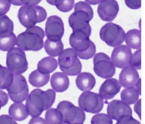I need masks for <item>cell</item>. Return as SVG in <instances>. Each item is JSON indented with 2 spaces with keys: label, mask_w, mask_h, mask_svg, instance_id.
Here are the masks:
<instances>
[{
  "label": "cell",
  "mask_w": 145,
  "mask_h": 124,
  "mask_svg": "<svg viewBox=\"0 0 145 124\" xmlns=\"http://www.w3.org/2000/svg\"><path fill=\"white\" fill-rule=\"evenodd\" d=\"M56 94L53 89L43 91L39 89L33 90L28 95L25 102V107L28 115L33 117L40 116L43 111L50 109L55 100Z\"/></svg>",
  "instance_id": "1"
},
{
  "label": "cell",
  "mask_w": 145,
  "mask_h": 124,
  "mask_svg": "<svg viewBox=\"0 0 145 124\" xmlns=\"http://www.w3.org/2000/svg\"><path fill=\"white\" fill-rule=\"evenodd\" d=\"M45 32L40 27L28 28L16 37V44L18 48L24 51H39L43 48Z\"/></svg>",
  "instance_id": "2"
},
{
  "label": "cell",
  "mask_w": 145,
  "mask_h": 124,
  "mask_svg": "<svg viewBox=\"0 0 145 124\" xmlns=\"http://www.w3.org/2000/svg\"><path fill=\"white\" fill-rule=\"evenodd\" d=\"M89 37L90 35L82 31H73L69 37V44L81 59H90L95 55L96 45Z\"/></svg>",
  "instance_id": "3"
},
{
  "label": "cell",
  "mask_w": 145,
  "mask_h": 124,
  "mask_svg": "<svg viewBox=\"0 0 145 124\" xmlns=\"http://www.w3.org/2000/svg\"><path fill=\"white\" fill-rule=\"evenodd\" d=\"M18 18L23 26L28 28L41 23L47 18L45 9L38 5L22 6L18 12Z\"/></svg>",
  "instance_id": "4"
},
{
  "label": "cell",
  "mask_w": 145,
  "mask_h": 124,
  "mask_svg": "<svg viewBox=\"0 0 145 124\" xmlns=\"http://www.w3.org/2000/svg\"><path fill=\"white\" fill-rule=\"evenodd\" d=\"M58 63L61 70L67 75L75 76L81 73L82 63L72 48H67L61 52L58 57Z\"/></svg>",
  "instance_id": "5"
},
{
  "label": "cell",
  "mask_w": 145,
  "mask_h": 124,
  "mask_svg": "<svg viewBox=\"0 0 145 124\" xmlns=\"http://www.w3.org/2000/svg\"><path fill=\"white\" fill-rule=\"evenodd\" d=\"M100 38L110 47H117L125 41V32L120 26L107 23L100 30Z\"/></svg>",
  "instance_id": "6"
},
{
  "label": "cell",
  "mask_w": 145,
  "mask_h": 124,
  "mask_svg": "<svg viewBox=\"0 0 145 124\" xmlns=\"http://www.w3.org/2000/svg\"><path fill=\"white\" fill-rule=\"evenodd\" d=\"M7 68L13 74L21 75L28 70V63L25 52L18 48H13L7 55Z\"/></svg>",
  "instance_id": "7"
},
{
  "label": "cell",
  "mask_w": 145,
  "mask_h": 124,
  "mask_svg": "<svg viewBox=\"0 0 145 124\" xmlns=\"http://www.w3.org/2000/svg\"><path fill=\"white\" fill-rule=\"evenodd\" d=\"M8 96L15 103H22L28 95L29 88L26 79L22 75L14 74L13 80L7 89Z\"/></svg>",
  "instance_id": "8"
},
{
  "label": "cell",
  "mask_w": 145,
  "mask_h": 124,
  "mask_svg": "<svg viewBox=\"0 0 145 124\" xmlns=\"http://www.w3.org/2000/svg\"><path fill=\"white\" fill-rule=\"evenodd\" d=\"M79 106L84 112L90 114H99L103 109V99L99 94L86 91L79 98Z\"/></svg>",
  "instance_id": "9"
},
{
  "label": "cell",
  "mask_w": 145,
  "mask_h": 124,
  "mask_svg": "<svg viewBox=\"0 0 145 124\" xmlns=\"http://www.w3.org/2000/svg\"><path fill=\"white\" fill-rule=\"evenodd\" d=\"M93 70L100 77L109 79L114 76L116 67L108 55L103 52H99L93 58Z\"/></svg>",
  "instance_id": "10"
},
{
  "label": "cell",
  "mask_w": 145,
  "mask_h": 124,
  "mask_svg": "<svg viewBox=\"0 0 145 124\" xmlns=\"http://www.w3.org/2000/svg\"><path fill=\"white\" fill-rule=\"evenodd\" d=\"M89 14L80 10H74L69 17V24L72 31H82L89 35L91 34V27L89 24V21L92 20Z\"/></svg>",
  "instance_id": "11"
},
{
  "label": "cell",
  "mask_w": 145,
  "mask_h": 124,
  "mask_svg": "<svg viewBox=\"0 0 145 124\" xmlns=\"http://www.w3.org/2000/svg\"><path fill=\"white\" fill-rule=\"evenodd\" d=\"M65 26L62 18L58 16H50L45 24V32L48 39L59 41L63 37Z\"/></svg>",
  "instance_id": "12"
},
{
  "label": "cell",
  "mask_w": 145,
  "mask_h": 124,
  "mask_svg": "<svg viewBox=\"0 0 145 124\" xmlns=\"http://www.w3.org/2000/svg\"><path fill=\"white\" fill-rule=\"evenodd\" d=\"M119 9L116 0H101L98 7V14L103 21L111 22L117 16Z\"/></svg>",
  "instance_id": "13"
},
{
  "label": "cell",
  "mask_w": 145,
  "mask_h": 124,
  "mask_svg": "<svg viewBox=\"0 0 145 124\" xmlns=\"http://www.w3.org/2000/svg\"><path fill=\"white\" fill-rule=\"evenodd\" d=\"M132 51L127 45H120L117 47H115L112 52L111 61L115 67L118 68H123L130 65L131 60Z\"/></svg>",
  "instance_id": "14"
},
{
  "label": "cell",
  "mask_w": 145,
  "mask_h": 124,
  "mask_svg": "<svg viewBox=\"0 0 145 124\" xmlns=\"http://www.w3.org/2000/svg\"><path fill=\"white\" fill-rule=\"evenodd\" d=\"M108 115L114 120H119L124 116L133 115L130 105L120 100H113L108 104L107 107Z\"/></svg>",
  "instance_id": "15"
},
{
  "label": "cell",
  "mask_w": 145,
  "mask_h": 124,
  "mask_svg": "<svg viewBox=\"0 0 145 124\" xmlns=\"http://www.w3.org/2000/svg\"><path fill=\"white\" fill-rule=\"evenodd\" d=\"M121 85L118 80L114 78L107 79L101 86L99 89V95L105 100L113 99L120 91Z\"/></svg>",
  "instance_id": "16"
},
{
  "label": "cell",
  "mask_w": 145,
  "mask_h": 124,
  "mask_svg": "<svg viewBox=\"0 0 145 124\" xmlns=\"http://www.w3.org/2000/svg\"><path fill=\"white\" fill-rule=\"evenodd\" d=\"M139 79L140 76L137 70L128 65L122 70L119 77V82L124 87H130L135 86Z\"/></svg>",
  "instance_id": "17"
},
{
  "label": "cell",
  "mask_w": 145,
  "mask_h": 124,
  "mask_svg": "<svg viewBox=\"0 0 145 124\" xmlns=\"http://www.w3.org/2000/svg\"><path fill=\"white\" fill-rule=\"evenodd\" d=\"M57 109L62 114L64 122L73 123L76 116V106L72 102L62 101L58 104Z\"/></svg>",
  "instance_id": "18"
},
{
  "label": "cell",
  "mask_w": 145,
  "mask_h": 124,
  "mask_svg": "<svg viewBox=\"0 0 145 124\" xmlns=\"http://www.w3.org/2000/svg\"><path fill=\"white\" fill-rule=\"evenodd\" d=\"M51 87L55 92H63L68 89L69 80L67 75L63 72H55L50 79Z\"/></svg>",
  "instance_id": "19"
},
{
  "label": "cell",
  "mask_w": 145,
  "mask_h": 124,
  "mask_svg": "<svg viewBox=\"0 0 145 124\" xmlns=\"http://www.w3.org/2000/svg\"><path fill=\"white\" fill-rule=\"evenodd\" d=\"M76 85L81 91H91L96 85V79L89 72L79 73L76 79Z\"/></svg>",
  "instance_id": "20"
},
{
  "label": "cell",
  "mask_w": 145,
  "mask_h": 124,
  "mask_svg": "<svg viewBox=\"0 0 145 124\" xmlns=\"http://www.w3.org/2000/svg\"><path fill=\"white\" fill-rule=\"evenodd\" d=\"M8 114L14 121H24L28 116V111L22 103H14L8 109Z\"/></svg>",
  "instance_id": "21"
},
{
  "label": "cell",
  "mask_w": 145,
  "mask_h": 124,
  "mask_svg": "<svg viewBox=\"0 0 145 124\" xmlns=\"http://www.w3.org/2000/svg\"><path fill=\"white\" fill-rule=\"evenodd\" d=\"M127 46L133 49H140L141 47V31L137 29L130 30L125 36Z\"/></svg>",
  "instance_id": "22"
},
{
  "label": "cell",
  "mask_w": 145,
  "mask_h": 124,
  "mask_svg": "<svg viewBox=\"0 0 145 124\" xmlns=\"http://www.w3.org/2000/svg\"><path fill=\"white\" fill-rule=\"evenodd\" d=\"M58 65L57 61L52 57H46L42 58L38 63V70L44 74H50L57 69Z\"/></svg>",
  "instance_id": "23"
},
{
  "label": "cell",
  "mask_w": 145,
  "mask_h": 124,
  "mask_svg": "<svg viewBox=\"0 0 145 124\" xmlns=\"http://www.w3.org/2000/svg\"><path fill=\"white\" fill-rule=\"evenodd\" d=\"M44 48L50 56L54 58L59 56L61 52L64 51V45L61 40L52 41L47 39L44 43Z\"/></svg>",
  "instance_id": "24"
},
{
  "label": "cell",
  "mask_w": 145,
  "mask_h": 124,
  "mask_svg": "<svg viewBox=\"0 0 145 124\" xmlns=\"http://www.w3.org/2000/svg\"><path fill=\"white\" fill-rule=\"evenodd\" d=\"M50 79V74H44L39 72L38 70L31 72L28 77L30 84L35 87H41L48 83Z\"/></svg>",
  "instance_id": "25"
},
{
  "label": "cell",
  "mask_w": 145,
  "mask_h": 124,
  "mask_svg": "<svg viewBox=\"0 0 145 124\" xmlns=\"http://www.w3.org/2000/svg\"><path fill=\"white\" fill-rule=\"evenodd\" d=\"M16 44V36L13 32H7L0 34V51H10Z\"/></svg>",
  "instance_id": "26"
},
{
  "label": "cell",
  "mask_w": 145,
  "mask_h": 124,
  "mask_svg": "<svg viewBox=\"0 0 145 124\" xmlns=\"http://www.w3.org/2000/svg\"><path fill=\"white\" fill-rule=\"evenodd\" d=\"M121 99L128 105L134 104L139 99L140 94L135 87H127L121 92Z\"/></svg>",
  "instance_id": "27"
},
{
  "label": "cell",
  "mask_w": 145,
  "mask_h": 124,
  "mask_svg": "<svg viewBox=\"0 0 145 124\" xmlns=\"http://www.w3.org/2000/svg\"><path fill=\"white\" fill-rule=\"evenodd\" d=\"M14 74L6 67L0 65V90L7 89L13 80Z\"/></svg>",
  "instance_id": "28"
},
{
  "label": "cell",
  "mask_w": 145,
  "mask_h": 124,
  "mask_svg": "<svg viewBox=\"0 0 145 124\" xmlns=\"http://www.w3.org/2000/svg\"><path fill=\"white\" fill-rule=\"evenodd\" d=\"M45 118L48 124H61L63 122L62 114L57 109H48Z\"/></svg>",
  "instance_id": "29"
},
{
  "label": "cell",
  "mask_w": 145,
  "mask_h": 124,
  "mask_svg": "<svg viewBox=\"0 0 145 124\" xmlns=\"http://www.w3.org/2000/svg\"><path fill=\"white\" fill-rule=\"evenodd\" d=\"M14 31V23L6 15L0 16V34Z\"/></svg>",
  "instance_id": "30"
},
{
  "label": "cell",
  "mask_w": 145,
  "mask_h": 124,
  "mask_svg": "<svg viewBox=\"0 0 145 124\" xmlns=\"http://www.w3.org/2000/svg\"><path fill=\"white\" fill-rule=\"evenodd\" d=\"M55 6L62 12H69L74 6V0H55Z\"/></svg>",
  "instance_id": "31"
},
{
  "label": "cell",
  "mask_w": 145,
  "mask_h": 124,
  "mask_svg": "<svg viewBox=\"0 0 145 124\" xmlns=\"http://www.w3.org/2000/svg\"><path fill=\"white\" fill-rule=\"evenodd\" d=\"M91 124H113V119L108 114H97L92 117Z\"/></svg>",
  "instance_id": "32"
},
{
  "label": "cell",
  "mask_w": 145,
  "mask_h": 124,
  "mask_svg": "<svg viewBox=\"0 0 145 124\" xmlns=\"http://www.w3.org/2000/svg\"><path fill=\"white\" fill-rule=\"evenodd\" d=\"M74 10H80V11H84V12L89 14V15L91 17H92V18L93 17V9L91 8L90 4L86 3V1H78V2L74 5Z\"/></svg>",
  "instance_id": "33"
},
{
  "label": "cell",
  "mask_w": 145,
  "mask_h": 124,
  "mask_svg": "<svg viewBox=\"0 0 145 124\" xmlns=\"http://www.w3.org/2000/svg\"><path fill=\"white\" fill-rule=\"evenodd\" d=\"M130 65L136 70L141 69V50L138 49L132 55Z\"/></svg>",
  "instance_id": "34"
},
{
  "label": "cell",
  "mask_w": 145,
  "mask_h": 124,
  "mask_svg": "<svg viewBox=\"0 0 145 124\" xmlns=\"http://www.w3.org/2000/svg\"><path fill=\"white\" fill-rule=\"evenodd\" d=\"M116 124H141L139 121L136 120L132 116H124L118 120Z\"/></svg>",
  "instance_id": "35"
},
{
  "label": "cell",
  "mask_w": 145,
  "mask_h": 124,
  "mask_svg": "<svg viewBox=\"0 0 145 124\" xmlns=\"http://www.w3.org/2000/svg\"><path fill=\"white\" fill-rule=\"evenodd\" d=\"M86 119L84 112L79 107H76V116L72 123H84Z\"/></svg>",
  "instance_id": "36"
},
{
  "label": "cell",
  "mask_w": 145,
  "mask_h": 124,
  "mask_svg": "<svg viewBox=\"0 0 145 124\" xmlns=\"http://www.w3.org/2000/svg\"><path fill=\"white\" fill-rule=\"evenodd\" d=\"M11 3L8 0H0V16L5 15L10 9Z\"/></svg>",
  "instance_id": "37"
},
{
  "label": "cell",
  "mask_w": 145,
  "mask_h": 124,
  "mask_svg": "<svg viewBox=\"0 0 145 124\" xmlns=\"http://www.w3.org/2000/svg\"><path fill=\"white\" fill-rule=\"evenodd\" d=\"M126 6L131 9H139L141 7V0H125Z\"/></svg>",
  "instance_id": "38"
},
{
  "label": "cell",
  "mask_w": 145,
  "mask_h": 124,
  "mask_svg": "<svg viewBox=\"0 0 145 124\" xmlns=\"http://www.w3.org/2000/svg\"><path fill=\"white\" fill-rule=\"evenodd\" d=\"M0 124H18L9 115L0 116Z\"/></svg>",
  "instance_id": "39"
},
{
  "label": "cell",
  "mask_w": 145,
  "mask_h": 124,
  "mask_svg": "<svg viewBox=\"0 0 145 124\" xmlns=\"http://www.w3.org/2000/svg\"><path fill=\"white\" fill-rule=\"evenodd\" d=\"M8 101V96L4 91L0 90V109L2 106L7 105Z\"/></svg>",
  "instance_id": "40"
},
{
  "label": "cell",
  "mask_w": 145,
  "mask_h": 124,
  "mask_svg": "<svg viewBox=\"0 0 145 124\" xmlns=\"http://www.w3.org/2000/svg\"><path fill=\"white\" fill-rule=\"evenodd\" d=\"M28 124H48L45 119L41 117H33L30 120Z\"/></svg>",
  "instance_id": "41"
},
{
  "label": "cell",
  "mask_w": 145,
  "mask_h": 124,
  "mask_svg": "<svg viewBox=\"0 0 145 124\" xmlns=\"http://www.w3.org/2000/svg\"><path fill=\"white\" fill-rule=\"evenodd\" d=\"M23 6H34L38 5L41 0H21Z\"/></svg>",
  "instance_id": "42"
},
{
  "label": "cell",
  "mask_w": 145,
  "mask_h": 124,
  "mask_svg": "<svg viewBox=\"0 0 145 124\" xmlns=\"http://www.w3.org/2000/svg\"><path fill=\"white\" fill-rule=\"evenodd\" d=\"M135 105L134 110L135 112H136L138 116L140 117V119H141V104H142V99H140V100H137V102H135Z\"/></svg>",
  "instance_id": "43"
},
{
  "label": "cell",
  "mask_w": 145,
  "mask_h": 124,
  "mask_svg": "<svg viewBox=\"0 0 145 124\" xmlns=\"http://www.w3.org/2000/svg\"><path fill=\"white\" fill-rule=\"evenodd\" d=\"M135 89H137V92L139 93V94H141V79H139L138 81H137V82L136 83L135 86Z\"/></svg>",
  "instance_id": "44"
},
{
  "label": "cell",
  "mask_w": 145,
  "mask_h": 124,
  "mask_svg": "<svg viewBox=\"0 0 145 124\" xmlns=\"http://www.w3.org/2000/svg\"><path fill=\"white\" fill-rule=\"evenodd\" d=\"M86 3L91 5H96V4H99L101 0H85Z\"/></svg>",
  "instance_id": "45"
},
{
  "label": "cell",
  "mask_w": 145,
  "mask_h": 124,
  "mask_svg": "<svg viewBox=\"0 0 145 124\" xmlns=\"http://www.w3.org/2000/svg\"><path fill=\"white\" fill-rule=\"evenodd\" d=\"M10 1L11 4H12L13 5L15 6H23L22 3H21V0H8Z\"/></svg>",
  "instance_id": "46"
},
{
  "label": "cell",
  "mask_w": 145,
  "mask_h": 124,
  "mask_svg": "<svg viewBox=\"0 0 145 124\" xmlns=\"http://www.w3.org/2000/svg\"><path fill=\"white\" fill-rule=\"evenodd\" d=\"M47 2L48 3V4H51V5H53L55 6V0H46Z\"/></svg>",
  "instance_id": "47"
},
{
  "label": "cell",
  "mask_w": 145,
  "mask_h": 124,
  "mask_svg": "<svg viewBox=\"0 0 145 124\" xmlns=\"http://www.w3.org/2000/svg\"><path fill=\"white\" fill-rule=\"evenodd\" d=\"M61 124H74V123H68V122H64V121H63Z\"/></svg>",
  "instance_id": "48"
},
{
  "label": "cell",
  "mask_w": 145,
  "mask_h": 124,
  "mask_svg": "<svg viewBox=\"0 0 145 124\" xmlns=\"http://www.w3.org/2000/svg\"><path fill=\"white\" fill-rule=\"evenodd\" d=\"M74 124H84V123H74Z\"/></svg>",
  "instance_id": "49"
}]
</instances>
